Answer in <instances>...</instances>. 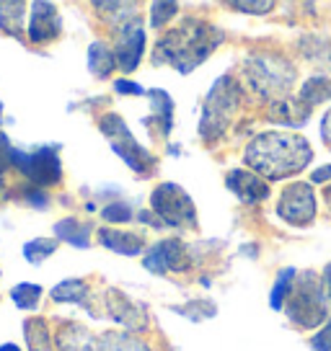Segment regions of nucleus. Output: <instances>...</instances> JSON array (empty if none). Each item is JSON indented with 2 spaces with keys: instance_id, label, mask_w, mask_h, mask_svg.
Returning a JSON list of instances; mask_svg holds the SVG:
<instances>
[{
  "instance_id": "1",
  "label": "nucleus",
  "mask_w": 331,
  "mask_h": 351,
  "mask_svg": "<svg viewBox=\"0 0 331 351\" xmlns=\"http://www.w3.org/2000/svg\"><path fill=\"white\" fill-rule=\"evenodd\" d=\"M243 160L264 181H277V178L300 173L313 160V150H310L308 140L300 134L266 132V134H256L254 140L246 145Z\"/></svg>"
},
{
  "instance_id": "2",
  "label": "nucleus",
  "mask_w": 331,
  "mask_h": 351,
  "mask_svg": "<svg viewBox=\"0 0 331 351\" xmlns=\"http://www.w3.org/2000/svg\"><path fill=\"white\" fill-rule=\"evenodd\" d=\"M220 32L199 21H187L174 32H168L158 44V57L155 62H171L179 73H192L197 65H202L215 44H220Z\"/></svg>"
},
{
  "instance_id": "3",
  "label": "nucleus",
  "mask_w": 331,
  "mask_h": 351,
  "mask_svg": "<svg viewBox=\"0 0 331 351\" xmlns=\"http://www.w3.org/2000/svg\"><path fill=\"white\" fill-rule=\"evenodd\" d=\"M326 285L316 271H303L295 276L290 289V305L285 307L287 318L295 326H319L326 318Z\"/></svg>"
},
{
  "instance_id": "4",
  "label": "nucleus",
  "mask_w": 331,
  "mask_h": 351,
  "mask_svg": "<svg viewBox=\"0 0 331 351\" xmlns=\"http://www.w3.org/2000/svg\"><path fill=\"white\" fill-rule=\"evenodd\" d=\"M99 127H101V132L109 137L111 150L119 155L122 160L130 165L135 173L148 176L150 171H153L155 158L148 153V150H145L137 140H135L133 132H130V127L124 124V119H122L119 114H106V117L101 119Z\"/></svg>"
},
{
  "instance_id": "5",
  "label": "nucleus",
  "mask_w": 331,
  "mask_h": 351,
  "mask_svg": "<svg viewBox=\"0 0 331 351\" xmlns=\"http://www.w3.org/2000/svg\"><path fill=\"white\" fill-rule=\"evenodd\" d=\"M150 207L155 217L163 219V225H171V228L197 225V207L187 191L176 184H158L150 194Z\"/></svg>"
},
{
  "instance_id": "6",
  "label": "nucleus",
  "mask_w": 331,
  "mask_h": 351,
  "mask_svg": "<svg viewBox=\"0 0 331 351\" xmlns=\"http://www.w3.org/2000/svg\"><path fill=\"white\" fill-rule=\"evenodd\" d=\"M11 165H16L34 186H52L62 178V163L57 155V145H42L32 153H23L19 147H11Z\"/></svg>"
},
{
  "instance_id": "7",
  "label": "nucleus",
  "mask_w": 331,
  "mask_h": 351,
  "mask_svg": "<svg viewBox=\"0 0 331 351\" xmlns=\"http://www.w3.org/2000/svg\"><path fill=\"white\" fill-rule=\"evenodd\" d=\"M238 106V88L233 83V77H220L215 86H212L210 96L205 101V114H202V121H199V132L202 137H218L225 124L231 121L233 111Z\"/></svg>"
},
{
  "instance_id": "8",
  "label": "nucleus",
  "mask_w": 331,
  "mask_h": 351,
  "mask_svg": "<svg viewBox=\"0 0 331 351\" xmlns=\"http://www.w3.org/2000/svg\"><path fill=\"white\" fill-rule=\"evenodd\" d=\"M246 75L256 90H262L266 96H277L293 86L295 70L290 62L279 60V57H254L246 65Z\"/></svg>"
},
{
  "instance_id": "9",
  "label": "nucleus",
  "mask_w": 331,
  "mask_h": 351,
  "mask_svg": "<svg viewBox=\"0 0 331 351\" xmlns=\"http://www.w3.org/2000/svg\"><path fill=\"white\" fill-rule=\"evenodd\" d=\"M277 215L290 225H310L316 219V194L308 184L295 181L282 189L277 202Z\"/></svg>"
},
{
  "instance_id": "10",
  "label": "nucleus",
  "mask_w": 331,
  "mask_h": 351,
  "mask_svg": "<svg viewBox=\"0 0 331 351\" xmlns=\"http://www.w3.org/2000/svg\"><path fill=\"white\" fill-rule=\"evenodd\" d=\"M145 49V32L140 21L133 19L117 29V44H114V60L122 73H133L140 65Z\"/></svg>"
},
{
  "instance_id": "11",
  "label": "nucleus",
  "mask_w": 331,
  "mask_h": 351,
  "mask_svg": "<svg viewBox=\"0 0 331 351\" xmlns=\"http://www.w3.org/2000/svg\"><path fill=\"white\" fill-rule=\"evenodd\" d=\"M143 266L153 274H166V271H184L189 266L187 245L181 241H158L148 251Z\"/></svg>"
},
{
  "instance_id": "12",
  "label": "nucleus",
  "mask_w": 331,
  "mask_h": 351,
  "mask_svg": "<svg viewBox=\"0 0 331 351\" xmlns=\"http://www.w3.org/2000/svg\"><path fill=\"white\" fill-rule=\"evenodd\" d=\"M29 42L47 44L60 34V13L52 3H32V16H29Z\"/></svg>"
},
{
  "instance_id": "13",
  "label": "nucleus",
  "mask_w": 331,
  "mask_h": 351,
  "mask_svg": "<svg viewBox=\"0 0 331 351\" xmlns=\"http://www.w3.org/2000/svg\"><path fill=\"white\" fill-rule=\"evenodd\" d=\"M225 184L231 189L236 197L241 199L243 204H256V202H264L269 199V184H266L262 176H256L254 171H231Z\"/></svg>"
},
{
  "instance_id": "14",
  "label": "nucleus",
  "mask_w": 331,
  "mask_h": 351,
  "mask_svg": "<svg viewBox=\"0 0 331 351\" xmlns=\"http://www.w3.org/2000/svg\"><path fill=\"white\" fill-rule=\"evenodd\" d=\"M57 349L60 351H96L99 343L93 339L86 326L80 323H67L62 328L57 330Z\"/></svg>"
},
{
  "instance_id": "15",
  "label": "nucleus",
  "mask_w": 331,
  "mask_h": 351,
  "mask_svg": "<svg viewBox=\"0 0 331 351\" xmlns=\"http://www.w3.org/2000/svg\"><path fill=\"white\" fill-rule=\"evenodd\" d=\"M99 238L104 248H109V251H114V253H122V256H137V253H143V248H145V241L140 235H135V232L101 228Z\"/></svg>"
},
{
  "instance_id": "16",
  "label": "nucleus",
  "mask_w": 331,
  "mask_h": 351,
  "mask_svg": "<svg viewBox=\"0 0 331 351\" xmlns=\"http://www.w3.org/2000/svg\"><path fill=\"white\" fill-rule=\"evenodd\" d=\"M55 235L60 238V241L76 245V248H89L91 225H89V222H80V219L65 217V219H60V222L55 225Z\"/></svg>"
},
{
  "instance_id": "17",
  "label": "nucleus",
  "mask_w": 331,
  "mask_h": 351,
  "mask_svg": "<svg viewBox=\"0 0 331 351\" xmlns=\"http://www.w3.org/2000/svg\"><path fill=\"white\" fill-rule=\"evenodd\" d=\"M109 315L117 323H124V326H135V320H140L145 326V315L143 310L135 305L133 300H127V297H122L119 292H109Z\"/></svg>"
},
{
  "instance_id": "18",
  "label": "nucleus",
  "mask_w": 331,
  "mask_h": 351,
  "mask_svg": "<svg viewBox=\"0 0 331 351\" xmlns=\"http://www.w3.org/2000/svg\"><path fill=\"white\" fill-rule=\"evenodd\" d=\"M117 67V60H114V49H109V44L104 42H93L89 47V70L96 77H106L111 75V70Z\"/></svg>"
},
{
  "instance_id": "19",
  "label": "nucleus",
  "mask_w": 331,
  "mask_h": 351,
  "mask_svg": "<svg viewBox=\"0 0 331 351\" xmlns=\"http://www.w3.org/2000/svg\"><path fill=\"white\" fill-rule=\"evenodd\" d=\"M308 109H313L316 104L331 99V80L326 75H313L308 77L303 86H300V96H298Z\"/></svg>"
},
{
  "instance_id": "20",
  "label": "nucleus",
  "mask_w": 331,
  "mask_h": 351,
  "mask_svg": "<svg viewBox=\"0 0 331 351\" xmlns=\"http://www.w3.org/2000/svg\"><path fill=\"white\" fill-rule=\"evenodd\" d=\"M89 295V285L83 282V279H62L57 287H52V292L49 297L55 300V302H62V305H73V302H83Z\"/></svg>"
},
{
  "instance_id": "21",
  "label": "nucleus",
  "mask_w": 331,
  "mask_h": 351,
  "mask_svg": "<svg viewBox=\"0 0 331 351\" xmlns=\"http://www.w3.org/2000/svg\"><path fill=\"white\" fill-rule=\"evenodd\" d=\"M308 106L300 99H282L279 104H275L272 109V119L279 121V124H303L308 119Z\"/></svg>"
},
{
  "instance_id": "22",
  "label": "nucleus",
  "mask_w": 331,
  "mask_h": 351,
  "mask_svg": "<svg viewBox=\"0 0 331 351\" xmlns=\"http://www.w3.org/2000/svg\"><path fill=\"white\" fill-rule=\"evenodd\" d=\"M23 336H26L29 351H52V333H49V328H47V323L42 318L26 320Z\"/></svg>"
},
{
  "instance_id": "23",
  "label": "nucleus",
  "mask_w": 331,
  "mask_h": 351,
  "mask_svg": "<svg viewBox=\"0 0 331 351\" xmlns=\"http://www.w3.org/2000/svg\"><path fill=\"white\" fill-rule=\"evenodd\" d=\"M150 101H153L155 119L161 121V132H163V137H168L171 124H174V101H171V96L166 93L163 88H153L150 90Z\"/></svg>"
},
{
  "instance_id": "24",
  "label": "nucleus",
  "mask_w": 331,
  "mask_h": 351,
  "mask_svg": "<svg viewBox=\"0 0 331 351\" xmlns=\"http://www.w3.org/2000/svg\"><path fill=\"white\" fill-rule=\"evenodd\" d=\"M99 351H150L140 339H135L130 333H122V330H111L104 333V339L99 343Z\"/></svg>"
},
{
  "instance_id": "25",
  "label": "nucleus",
  "mask_w": 331,
  "mask_h": 351,
  "mask_svg": "<svg viewBox=\"0 0 331 351\" xmlns=\"http://www.w3.org/2000/svg\"><path fill=\"white\" fill-rule=\"evenodd\" d=\"M23 11H26V3H0V29L8 36L21 34Z\"/></svg>"
},
{
  "instance_id": "26",
  "label": "nucleus",
  "mask_w": 331,
  "mask_h": 351,
  "mask_svg": "<svg viewBox=\"0 0 331 351\" xmlns=\"http://www.w3.org/2000/svg\"><path fill=\"white\" fill-rule=\"evenodd\" d=\"M295 276H298L295 269H282V271L277 274V282H275V287H272V295H269V305H272V310L285 307V300H287V295H290V289H293Z\"/></svg>"
},
{
  "instance_id": "27",
  "label": "nucleus",
  "mask_w": 331,
  "mask_h": 351,
  "mask_svg": "<svg viewBox=\"0 0 331 351\" xmlns=\"http://www.w3.org/2000/svg\"><path fill=\"white\" fill-rule=\"evenodd\" d=\"M39 297H42V287L32 285V282L16 285L11 289V300L16 302V307H21V310H34V307L39 305Z\"/></svg>"
},
{
  "instance_id": "28",
  "label": "nucleus",
  "mask_w": 331,
  "mask_h": 351,
  "mask_svg": "<svg viewBox=\"0 0 331 351\" xmlns=\"http://www.w3.org/2000/svg\"><path fill=\"white\" fill-rule=\"evenodd\" d=\"M57 251V241H47V238H34V241L23 243V256L29 263H42L47 256Z\"/></svg>"
},
{
  "instance_id": "29",
  "label": "nucleus",
  "mask_w": 331,
  "mask_h": 351,
  "mask_svg": "<svg viewBox=\"0 0 331 351\" xmlns=\"http://www.w3.org/2000/svg\"><path fill=\"white\" fill-rule=\"evenodd\" d=\"M101 219H106L109 225H122V222H130L133 219V204L130 202H111L109 207L101 209Z\"/></svg>"
},
{
  "instance_id": "30",
  "label": "nucleus",
  "mask_w": 331,
  "mask_h": 351,
  "mask_svg": "<svg viewBox=\"0 0 331 351\" xmlns=\"http://www.w3.org/2000/svg\"><path fill=\"white\" fill-rule=\"evenodd\" d=\"M176 13H179L176 3H153V5H150V23H153L155 29H161V26H163L166 21H171Z\"/></svg>"
},
{
  "instance_id": "31",
  "label": "nucleus",
  "mask_w": 331,
  "mask_h": 351,
  "mask_svg": "<svg viewBox=\"0 0 331 351\" xmlns=\"http://www.w3.org/2000/svg\"><path fill=\"white\" fill-rule=\"evenodd\" d=\"M313 351H331V320L326 326H321V330L310 339Z\"/></svg>"
},
{
  "instance_id": "32",
  "label": "nucleus",
  "mask_w": 331,
  "mask_h": 351,
  "mask_svg": "<svg viewBox=\"0 0 331 351\" xmlns=\"http://www.w3.org/2000/svg\"><path fill=\"white\" fill-rule=\"evenodd\" d=\"M233 8L241 13H251V16H264V13H269L272 8H275V3H233Z\"/></svg>"
},
{
  "instance_id": "33",
  "label": "nucleus",
  "mask_w": 331,
  "mask_h": 351,
  "mask_svg": "<svg viewBox=\"0 0 331 351\" xmlns=\"http://www.w3.org/2000/svg\"><path fill=\"white\" fill-rule=\"evenodd\" d=\"M114 90L122 93V96H143L145 93L143 86H137V83H133V80H124V77L114 80Z\"/></svg>"
},
{
  "instance_id": "34",
  "label": "nucleus",
  "mask_w": 331,
  "mask_h": 351,
  "mask_svg": "<svg viewBox=\"0 0 331 351\" xmlns=\"http://www.w3.org/2000/svg\"><path fill=\"white\" fill-rule=\"evenodd\" d=\"M23 199L34 204L36 209H47L49 207V202H47V194L45 191H39V189H32V191H23Z\"/></svg>"
},
{
  "instance_id": "35",
  "label": "nucleus",
  "mask_w": 331,
  "mask_h": 351,
  "mask_svg": "<svg viewBox=\"0 0 331 351\" xmlns=\"http://www.w3.org/2000/svg\"><path fill=\"white\" fill-rule=\"evenodd\" d=\"M8 165H11V145L5 140V134H0V176L5 173Z\"/></svg>"
},
{
  "instance_id": "36",
  "label": "nucleus",
  "mask_w": 331,
  "mask_h": 351,
  "mask_svg": "<svg viewBox=\"0 0 331 351\" xmlns=\"http://www.w3.org/2000/svg\"><path fill=\"white\" fill-rule=\"evenodd\" d=\"M321 137H323V143L326 147L331 150V109L323 114V119H321Z\"/></svg>"
},
{
  "instance_id": "37",
  "label": "nucleus",
  "mask_w": 331,
  "mask_h": 351,
  "mask_svg": "<svg viewBox=\"0 0 331 351\" xmlns=\"http://www.w3.org/2000/svg\"><path fill=\"white\" fill-rule=\"evenodd\" d=\"M310 181L313 184H323V181H331V165H321L310 173Z\"/></svg>"
},
{
  "instance_id": "38",
  "label": "nucleus",
  "mask_w": 331,
  "mask_h": 351,
  "mask_svg": "<svg viewBox=\"0 0 331 351\" xmlns=\"http://www.w3.org/2000/svg\"><path fill=\"white\" fill-rule=\"evenodd\" d=\"M323 285H326V295L331 300V263H326V269H323Z\"/></svg>"
},
{
  "instance_id": "39",
  "label": "nucleus",
  "mask_w": 331,
  "mask_h": 351,
  "mask_svg": "<svg viewBox=\"0 0 331 351\" xmlns=\"http://www.w3.org/2000/svg\"><path fill=\"white\" fill-rule=\"evenodd\" d=\"M0 351H21V349H19L16 343H3V346H0Z\"/></svg>"
},
{
  "instance_id": "40",
  "label": "nucleus",
  "mask_w": 331,
  "mask_h": 351,
  "mask_svg": "<svg viewBox=\"0 0 331 351\" xmlns=\"http://www.w3.org/2000/svg\"><path fill=\"white\" fill-rule=\"evenodd\" d=\"M5 197H8V189H5V184L0 181V199H5Z\"/></svg>"
},
{
  "instance_id": "41",
  "label": "nucleus",
  "mask_w": 331,
  "mask_h": 351,
  "mask_svg": "<svg viewBox=\"0 0 331 351\" xmlns=\"http://www.w3.org/2000/svg\"><path fill=\"white\" fill-rule=\"evenodd\" d=\"M0 114H3V104H0Z\"/></svg>"
}]
</instances>
